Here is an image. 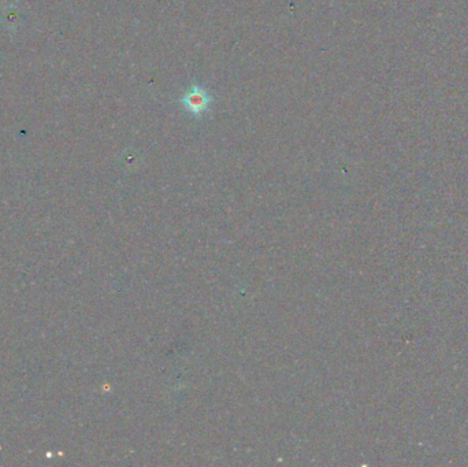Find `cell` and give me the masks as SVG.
<instances>
[{"label": "cell", "mask_w": 468, "mask_h": 467, "mask_svg": "<svg viewBox=\"0 0 468 467\" xmlns=\"http://www.w3.org/2000/svg\"><path fill=\"white\" fill-rule=\"evenodd\" d=\"M180 103L189 114L194 117H201L211 107L213 96L204 88L199 85H192L187 92L183 95Z\"/></svg>", "instance_id": "cell-1"}]
</instances>
